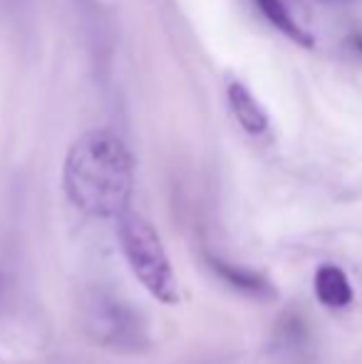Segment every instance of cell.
Listing matches in <instances>:
<instances>
[{
  "label": "cell",
  "mask_w": 362,
  "mask_h": 364,
  "mask_svg": "<svg viewBox=\"0 0 362 364\" xmlns=\"http://www.w3.org/2000/svg\"><path fill=\"white\" fill-rule=\"evenodd\" d=\"M70 203L95 218H122L134 193V161L110 129H90L73 141L63 166Z\"/></svg>",
  "instance_id": "6da1fadb"
},
{
  "label": "cell",
  "mask_w": 362,
  "mask_h": 364,
  "mask_svg": "<svg viewBox=\"0 0 362 364\" xmlns=\"http://www.w3.org/2000/svg\"><path fill=\"white\" fill-rule=\"evenodd\" d=\"M117 238L122 255L142 288L164 305H176L181 297L179 280L154 225L144 216L129 211L117 218Z\"/></svg>",
  "instance_id": "7a4b0ae2"
},
{
  "label": "cell",
  "mask_w": 362,
  "mask_h": 364,
  "mask_svg": "<svg viewBox=\"0 0 362 364\" xmlns=\"http://www.w3.org/2000/svg\"><path fill=\"white\" fill-rule=\"evenodd\" d=\"M80 325L95 345L119 355H142L149 350V330L142 312L124 297L95 288L80 302Z\"/></svg>",
  "instance_id": "3957f363"
},
{
  "label": "cell",
  "mask_w": 362,
  "mask_h": 364,
  "mask_svg": "<svg viewBox=\"0 0 362 364\" xmlns=\"http://www.w3.org/2000/svg\"><path fill=\"white\" fill-rule=\"evenodd\" d=\"M203 260H206L208 270H211L226 288L241 292V295L251 297V300H258V302H271L278 297L275 285L266 275L256 273V270L231 263V260L221 258V255H216V253H203Z\"/></svg>",
  "instance_id": "277c9868"
},
{
  "label": "cell",
  "mask_w": 362,
  "mask_h": 364,
  "mask_svg": "<svg viewBox=\"0 0 362 364\" xmlns=\"http://www.w3.org/2000/svg\"><path fill=\"white\" fill-rule=\"evenodd\" d=\"M313 288H315V297L320 300V305L330 307V310H343V307H348L355 295L345 270L333 263H325L315 270Z\"/></svg>",
  "instance_id": "5b68a950"
},
{
  "label": "cell",
  "mask_w": 362,
  "mask_h": 364,
  "mask_svg": "<svg viewBox=\"0 0 362 364\" xmlns=\"http://www.w3.org/2000/svg\"><path fill=\"white\" fill-rule=\"evenodd\" d=\"M228 107H231L233 117L238 119V124L248 132V134H263L268 129V114L261 107V102L251 95L246 85L241 82H231L228 85Z\"/></svg>",
  "instance_id": "8992f818"
},
{
  "label": "cell",
  "mask_w": 362,
  "mask_h": 364,
  "mask_svg": "<svg viewBox=\"0 0 362 364\" xmlns=\"http://www.w3.org/2000/svg\"><path fill=\"white\" fill-rule=\"evenodd\" d=\"M256 3L275 30H280L285 38H290L293 43L303 45V48H313V38H310V33L300 28L298 20L290 15L288 5H285L283 0H256Z\"/></svg>",
  "instance_id": "52a82bcc"
},
{
  "label": "cell",
  "mask_w": 362,
  "mask_h": 364,
  "mask_svg": "<svg viewBox=\"0 0 362 364\" xmlns=\"http://www.w3.org/2000/svg\"><path fill=\"white\" fill-rule=\"evenodd\" d=\"M308 340V327L305 320L295 312H285L278 320L273 332V342L278 350H295V347H303Z\"/></svg>",
  "instance_id": "ba28073f"
},
{
  "label": "cell",
  "mask_w": 362,
  "mask_h": 364,
  "mask_svg": "<svg viewBox=\"0 0 362 364\" xmlns=\"http://www.w3.org/2000/svg\"><path fill=\"white\" fill-rule=\"evenodd\" d=\"M3 300H5V275L0 270V307H3Z\"/></svg>",
  "instance_id": "9c48e42d"
}]
</instances>
